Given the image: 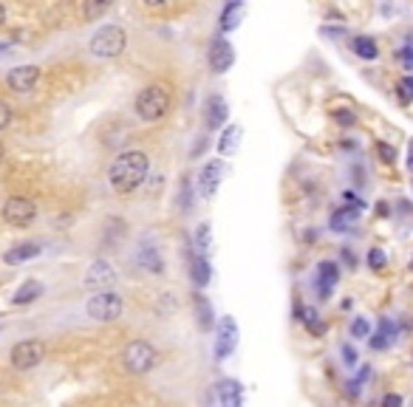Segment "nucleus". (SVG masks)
Wrapping results in <instances>:
<instances>
[{"instance_id":"nucleus-1","label":"nucleus","mask_w":413,"mask_h":407,"mask_svg":"<svg viewBox=\"0 0 413 407\" xmlns=\"http://www.w3.org/2000/svg\"><path fill=\"white\" fill-rule=\"evenodd\" d=\"M148 167L150 159L142 150H125L113 159L111 170H108V181L119 195H130L133 190H139L142 181L148 178Z\"/></svg>"},{"instance_id":"nucleus-2","label":"nucleus","mask_w":413,"mask_h":407,"mask_svg":"<svg viewBox=\"0 0 413 407\" xmlns=\"http://www.w3.org/2000/svg\"><path fill=\"white\" fill-rule=\"evenodd\" d=\"M170 102H173L170 88L156 83L139 91V97H136V113H139L142 122H159L170 110Z\"/></svg>"},{"instance_id":"nucleus-3","label":"nucleus","mask_w":413,"mask_h":407,"mask_svg":"<svg viewBox=\"0 0 413 407\" xmlns=\"http://www.w3.org/2000/svg\"><path fill=\"white\" fill-rule=\"evenodd\" d=\"M156 362H159V354L150 343H145V339H133V343H127L125 351H122V365L130 373H148V371L156 368Z\"/></svg>"},{"instance_id":"nucleus-4","label":"nucleus","mask_w":413,"mask_h":407,"mask_svg":"<svg viewBox=\"0 0 413 407\" xmlns=\"http://www.w3.org/2000/svg\"><path fill=\"white\" fill-rule=\"evenodd\" d=\"M125 45H127V34H125L119 26H102V29L91 37V43H88L91 54H94V57H102V59L119 57V54L125 51Z\"/></svg>"},{"instance_id":"nucleus-5","label":"nucleus","mask_w":413,"mask_h":407,"mask_svg":"<svg viewBox=\"0 0 413 407\" xmlns=\"http://www.w3.org/2000/svg\"><path fill=\"white\" fill-rule=\"evenodd\" d=\"M122 297L116 292H99L94 294L88 303H85V311L88 317L99 320V322H111V320H119L122 317Z\"/></svg>"},{"instance_id":"nucleus-6","label":"nucleus","mask_w":413,"mask_h":407,"mask_svg":"<svg viewBox=\"0 0 413 407\" xmlns=\"http://www.w3.org/2000/svg\"><path fill=\"white\" fill-rule=\"evenodd\" d=\"M238 339H241V334H238V322H235V317L224 314V317L218 320V325H216V348H213V354H216L218 362H224V359L235 351Z\"/></svg>"},{"instance_id":"nucleus-7","label":"nucleus","mask_w":413,"mask_h":407,"mask_svg":"<svg viewBox=\"0 0 413 407\" xmlns=\"http://www.w3.org/2000/svg\"><path fill=\"white\" fill-rule=\"evenodd\" d=\"M46 357V348L40 339H23V343H18L12 351H9V362L18 368V371H31L43 362Z\"/></svg>"},{"instance_id":"nucleus-8","label":"nucleus","mask_w":413,"mask_h":407,"mask_svg":"<svg viewBox=\"0 0 413 407\" xmlns=\"http://www.w3.org/2000/svg\"><path fill=\"white\" fill-rule=\"evenodd\" d=\"M37 218V207L31 198H23V195H15L4 204V221L9 227H29L31 221Z\"/></svg>"},{"instance_id":"nucleus-9","label":"nucleus","mask_w":413,"mask_h":407,"mask_svg":"<svg viewBox=\"0 0 413 407\" xmlns=\"http://www.w3.org/2000/svg\"><path fill=\"white\" fill-rule=\"evenodd\" d=\"M85 289H97V292H111V286L116 283V269L108 260H94L85 269V278H83Z\"/></svg>"},{"instance_id":"nucleus-10","label":"nucleus","mask_w":413,"mask_h":407,"mask_svg":"<svg viewBox=\"0 0 413 407\" xmlns=\"http://www.w3.org/2000/svg\"><path fill=\"white\" fill-rule=\"evenodd\" d=\"M221 181H224V162L221 159L206 162L201 167V173H198V192H201V198H213L218 192Z\"/></svg>"},{"instance_id":"nucleus-11","label":"nucleus","mask_w":413,"mask_h":407,"mask_svg":"<svg viewBox=\"0 0 413 407\" xmlns=\"http://www.w3.org/2000/svg\"><path fill=\"white\" fill-rule=\"evenodd\" d=\"M37 83H40V68L37 65H20V68H12V71L6 74V85L15 94H29V91H34Z\"/></svg>"},{"instance_id":"nucleus-12","label":"nucleus","mask_w":413,"mask_h":407,"mask_svg":"<svg viewBox=\"0 0 413 407\" xmlns=\"http://www.w3.org/2000/svg\"><path fill=\"white\" fill-rule=\"evenodd\" d=\"M235 62V48L230 40H216L213 48H210V68L213 74H227Z\"/></svg>"},{"instance_id":"nucleus-13","label":"nucleus","mask_w":413,"mask_h":407,"mask_svg":"<svg viewBox=\"0 0 413 407\" xmlns=\"http://www.w3.org/2000/svg\"><path fill=\"white\" fill-rule=\"evenodd\" d=\"M133 263L139 266V269H145V271H150V275H162V271H164L162 252H159L153 243H142L139 249H136V255H133Z\"/></svg>"},{"instance_id":"nucleus-14","label":"nucleus","mask_w":413,"mask_h":407,"mask_svg":"<svg viewBox=\"0 0 413 407\" xmlns=\"http://www.w3.org/2000/svg\"><path fill=\"white\" fill-rule=\"evenodd\" d=\"M227 116H230V105H227V99L224 97H210L206 99V105H204V119H206V127L210 130H221L224 127V122H227Z\"/></svg>"},{"instance_id":"nucleus-15","label":"nucleus","mask_w":413,"mask_h":407,"mask_svg":"<svg viewBox=\"0 0 413 407\" xmlns=\"http://www.w3.org/2000/svg\"><path fill=\"white\" fill-rule=\"evenodd\" d=\"M337 280H340V266L334 260H320L317 263V292L323 300L331 297V289L337 286Z\"/></svg>"},{"instance_id":"nucleus-16","label":"nucleus","mask_w":413,"mask_h":407,"mask_svg":"<svg viewBox=\"0 0 413 407\" xmlns=\"http://www.w3.org/2000/svg\"><path fill=\"white\" fill-rule=\"evenodd\" d=\"M218 401L221 407H244V385L238 379L218 382Z\"/></svg>"},{"instance_id":"nucleus-17","label":"nucleus","mask_w":413,"mask_h":407,"mask_svg":"<svg viewBox=\"0 0 413 407\" xmlns=\"http://www.w3.org/2000/svg\"><path fill=\"white\" fill-rule=\"evenodd\" d=\"M244 15H246V3H244V0H232V3H227V6L221 9V17H218L221 31H235V29L241 26Z\"/></svg>"},{"instance_id":"nucleus-18","label":"nucleus","mask_w":413,"mask_h":407,"mask_svg":"<svg viewBox=\"0 0 413 407\" xmlns=\"http://www.w3.org/2000/svg\"><path fill=\"white\" fill-rule=\"evenodd\" d=\"M40 252H43L40 243H34V241H23V243L12 246V249L4 255V260H6L9 266H20V263H26V260H34Z\"/></svg>"},{"instance_id":"nucleus-19","label":"nucleus","mask_w":413,"mask_h":407,"mask_svg":"<svg viewBox=\"0 0 413 407\" xmlns=\"http://www.w3.org/2000/svg\"><path fill=\"white\" fill-rule=\"evenodd\" d=\"M190 275H192V283L198 286V289H206L210 286V280H213V266H210V260L206 257H201V255H190Z\"/></svg>"},{"instance_id":"nucleus-20","label":"nucleus","mask_w":413,"mask_h":407,"mask_svg":"<svg viewBox=\"0 0 413 407\" xmlns=\"http://www.w3.org/2000/svg\"><path fill=\"white\" fill-rule=\"evenodd\" d=\"M357 221H360V210H354V207H340V210L331 213L328 227H331V232H349Z\"/></svg>"},{"instance_id":"nucleus-21","label":"nucleus","mask_w":413,"mask_h":407,"mask_svg":"<svg viewBox=\"0 0 413 407\" xmlns=\"http://www.w3.org/2000/svg\"><path fill=\"white\" fill-rule=\"evenodd\" d=\"M46 294V286L40 283V280H23L20 286H18V292H15V297H12V303L15 306H29V303H34L37 297H43Z\"/></svg>"},{"instance_id":"nucleus-22","label":"nucleus","mask_w":413,"mask_h":407,"mask_svg":"<svg viewBox=\"0 0 413 407\" xmlns=\"http://www.w3.org/2000/svg\"><path fill=\"white\" fill-rule=\"evenodd\" d=\"M238 145H241V127H238V124L224 127L221 139H218V153H221V156H232V153L238 150Z\"/></svg>"},{"instance_id":"nucleus-23","label":"nucleus","mask_w":413,"mask_h":407,"mask_svg":"<svg viewBox=\"0 0 413 407\" xmlns=\"http://www.w3.org/2000/svg\"><path fill=\"white\" fill-rule=\"evenodd\" d=\"M192 249H195V255H201V257H206V255H210V249H213V229H210V224H206V221H204V224L195 229Z\"/></svg>"},{"instance_id":"nucleus-24","label":"nucleus","mask_w":413,"mask_h":407,"mask_svg":"<svg viewBox=\"0 0 413 407\" xmlns=\"http://www.w3.org/2000/svg\"><path fill=\"white\" fill-rule=\"evenodd\" d=\"M195 314H198V325L201 331H213L216 328V320H213V306L204 294L195 297Z\"/></svg>"},{"instance_id":"nucleus-25","label":"nucleus","mask_w":413,"mask_h":407,"mask_svg":"<svg viewBox=\"0 0 413 407\" xmlns=\"http://www.w3.org/2000/svg\"><path fill=\"white\" fill-rule=\"evenodd\" d=\"M351 51H354L360 59H368V62L379 57V48H377V43H374L371 37H363V34L351 40Z\"/></svg>"},{"instance_id":"nucleus-26","label":"nucleus","mask_w":413,"mask_h":407,"mask_svg":"<svg viewBox=\"0 0 413 407\" xmlns=\"http://www.w3.org/2000/svg\"><path fill=\"white\" fill-rule=\"evenodd\" d=\"M178 207H181V213L192 210V181L187 176L178 181Z\"/></svg>"},{"instance_id":"nucleus-27","label":"nucleus","mask_w":413,"mask_h":407,"mask_svg":"<svg viewBox=\"0 0 413 407\" xmlns=\"http://www.w3.org/2000/svg\"><path fill=\"white\" fill-rule=\"evenodd\" d=\"M396 99L402 105H410L413 102V74H405L399 83H396Z\"/></svg>"},{"instance_id":"nucleus-28","label":"nucleus","mask_w":413,"mask_h":407,"mask_svg":"<svg viewBox=\"0 0 413 407\" xmlns=\"http://www.w3.org/2000/svg\"><path fill=\"white\" fill-rule=\"evenodd\" d=\"M349 334H351V339H368L371 336V322L365 317H354L351 325H349Z\"/></svg>"},{"instance_id":"nucleus-29","label":"nucleus","mask_w":413,"mask_h":407,"mask_svg":"<svg viewBox=\"0 0 413 407\" xmlns=\"http://www.w3.org/2000/svg\"><path fill=\"white\" fill-rule=\"evenodd\" d=\"M300 314H303L300 320L306 322V328H309L312 334H323V331H326V325L320 322V317H317V311H314V308H300Z\"/></svg>"},{"instance_id":"nucleus-30","label":"nucleus","mask_w":413,"mask_h":407,"mask_svg":"<svg viewBox=\"0 0 413 407\" xmlns=\"http://www.w3.org/2000/svg\"><path fill=\"white\" fill-rule=\"evenodd\" d=\"M385 263H388V257H385V252L382 249H368V266L374 269V271H382L385 269Z\"/></svg>"},{"instance_id":"nucleus-31","label":"nucleus","mask_w":413,"mask_h":407,"mask_svg":"<svg viewBox=\"0 0 413 407\" xmlns=\"http://www.w3.org/2000/svg\"><path fill=\"white\" fill-rule=\"evenodd\" d=\"M379 334L388 339V343H393L396 334H399V328H396V322H393L391 317H382V320H379Z\"/></svg>"},{"instance_id":"nucleus-32","label":"nucleus","mask_w":413,"mask_h":407,"mask_svg":"<svg viewBox=\"0 0 413 407\" xmlns=\"http://www.w3.org/2000/svg\"><path fill=\"white\" fill-rule=\"evenodd\" d=\"M377 153H379V159H382L385 164H393V162H396V150H393L388 142H377Z\"/></svg>"},{"instance_id":"nucleus-33","label":"nucleus","mask_w":413,"mask_h":407,"mask_svg":"<svg viewBox=\"0 0 413 407\" xmlns=\"http://www.w3.org/2000/svg\"><path fill=\"white\" fill-rule=\"evenodd\" d=\"M368 345H371V351H388V348H391V343H388V339H385L379 331L368 336Z\"/></svg>"},{"instance_id":"nucleus-34","label":"nucleus","mask_w":413,"mask_h":407,"mask_svg":"<svg viewBox=\"0 0 413 407\" xmlns=\"http://www.w3.org/2000/svg\"><path fill=\"white\" fill-rule=\"evenodd\" d=\"M399 59H402V65L407 68V71L413 74V45H405V48H399Z\"/></svg>"},{"instance_id":"nucleus-35","label":"nucleus","mask_w":413,"mask_h":407,"mask_svg":"<svg viewBox=\"0 0 413 407\" xmlns=\"http://www.w3.org/2000/svg\"><path fill=\"white\" fill-rule=\"evenodd\" d=\"M340 354H342V362H346L349 368H354V365H357V351H354L351 345H342V348H340Z\"/></svg>"},{"instance_id":"nucleus-36","label":"nucleus","mask_w":413,"mask_h":407,"mask_svg":"<svg viewBox=\"0 0 413 407\" xmlns=\"http://www.w3.org/2000/svg\"><path fill=\"white\" fill-rule=\"evenodd\" d=\"M9 122H12V108H9L4 99H0V130H4Z\"/></svg>"},{"instance_id":"nucleus-37","label":"nucleus","mask_w":413,"mask_h":407,"mask_svg":"<svg viewBox=\"0 0 413 407\" xmlns=\"http://www.w3.org/2000/svg\"><path fill=\"white\" fill-rule=\"evenodd\" d=\"M334 119H337L340 124H354V122H357V116H354L351 110H337V113H334Z\"/></svg>"},{"instance_id":"nucleus-38","label":"nucleus","mask_w":413,"mask_h":407,"mask_svg":"<svg viewBox=\"0 0 413 407\" xmlns=\"http://www.w3.org/2000/svg\"><path fill=\"white\" fill-rule=\"evenodd\" d=\"M382 407H402V396L399 393H388L382 399Z\"/></svg>"},{"instance_id":"nucleus-39","label":"nucleus","mask_w":413,"mask_h":407,"mask_svg":"<svg viewBox=\"0 0 413 407\" xmlns=\"http://www.w3.org/2000/svg\"><path fill=\"white\" fill-rule=\"evenodd\" d=\"M346 390H349V393H351V396H360V390H363V382H360V379H351V382H349V387H346Z\"/></svg>"},{"instance_id":"nucleus-40","label":"nucleus","mask_w":413,"mask_h":407,"mask_svg":"<svg viewBox=\"0 0 413 407\" xmlns=\"http://www.w3.org/2000/svg\"><path fill=\"white\" fill-rule=\"evenodd\" d=\"M407 170L413 173V139L407 142Z\"/></svg>"},{"instance_id":"nucleus-41","label":"nucleus","mask_w":413,"mask_h":407,"mask_svg":"<svg viewBox=\"0 0 413 407\" xmlns=\"http://www.w3.org/2000/svg\"><path fill=\"white\" fill-rule=\"evenodd\" d=\"M4 20H6V9L0 6V26H4Z\"/></svg>"},{"instance_id":"nucleus-42","label":"nucleus","mask_w":413,"mask_h":407,"mask_svg":"<svg viewBox=\"0 0 413 407\" xmlns=\"http://www.w3.org/2000/svg\"><path fill=\"white\" fill-rule=\"evenodd\" d=\"M6 159V148H4V142H0V162Z\"/></svg>"},{"instance_id":"nucleus-43","label":"nucleus","mask_w":413,"mask_h":407,"mask_svg":"<svg viewBox=\"0 0 413 407\" xmlns=\"http://www.w3.org/2000/svg\"><path fill=\"white\" fill-rule=\"evenodd\" d=\"M410 271H413V260H410Z\"/></svg>"},{"instance_id":"nucleus-44","label":"nucleus","mask_w":413,"mask_h":407,"mask_svg":"<svg viewBox=\"0 0 413 407\" xmlns=\"http://www.w3.org/2000/svg\"><path fill=\"white\" fill-rule=\"evenodd\" d=\"M410 187H413V181H410Z\"/></svg>"}]
</instances>
